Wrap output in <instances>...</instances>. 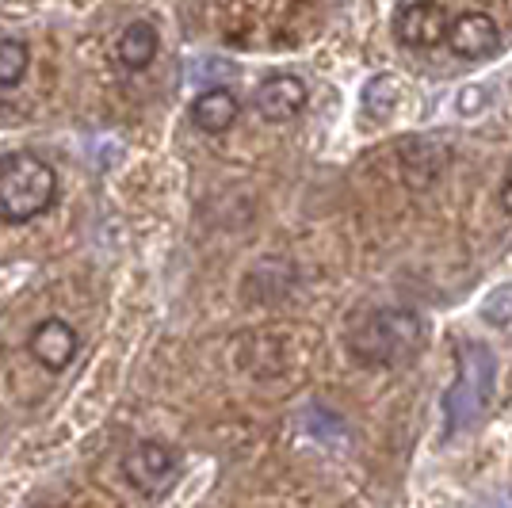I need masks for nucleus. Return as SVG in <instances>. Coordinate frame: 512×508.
<instances>
[{"mask_svg":"<svg viewBox=\"0 0 512 508\" xmlns=\"http://www.w3.org/2000/svg\"><path fill=\"white\" fill-rule=\"evenodd\" d=\"M237 115H241V104L230 88H207L192 104V123L203 134H226L237 123Z\"/></svg>","mask_w":512,"mask_h":508,"instance_id":"6e6552de","label":"nucleus"},{"mask_svg":"<svg viewBox=\"0 0 512 508\" xmlns=\"http://www.w3.org/2000/svg\"><path fill=\"white\" fill-rule=\"evenodd\" d=\"M501 207H505V214L512 218V169L505 172V184H501Z\"/></svg>","mask_w":512,"mask_h":508,"instance_id":"ddd939ff","label":"nucleus"},{"mask_svg":"<svg viewBox=\"0 0 512 508\" xmlns=\"http://www.w3.org/2000/svg\"><path fill=\"white\" fill-rule=\"evenodd\" d=\"M352 356L363 367H402L425 348V321L413 310H375L352 329Z\"/></svg>","mask_w":512,"mask_h":508,"instance_id":"f257e3e1","label":"nucleus"},{"mask_svg":"<svg viewBox=\"0 0 512 508\" xmlns=\"http://www.w3.org/2000/svg\"><path fill=\"white\" fill-rule=\"evenodd\" d=\"M123 474L142 497H161L180 474V455H176V447L161 444V440H142L127 451Z\"/></svg>","mask_w":512,"mask_h":508,"instance_id":"7ed1b4c3","label":"nucleus"},{"mask_svg":"<svg viewBox=\"0 0 512 508\" xmlns=\"http://www.w3.org/2000/svg\"><path fill=\"white\" fill-rule=\"evenodd\" d=\"M77 348H81V337H77V329L62 318H46L39 321L35 329H31V337H27V352H31V360L46 367V371H65L73 356H77Z\"/></svg>","mask_w":512,"mask_h":508,"instance_id":"423d86ee","label":"nucleus"},{"mask_svg":"<svg viewBox=\"0 0 512 508\" xmlns=\"http://www.w3.org/2000/svg\"><path fill=\"white\" fill-rule=\"evenodd\" d=\"M448 46H451V54H459V58H467V62H482V58L497 54V46H501V27H497V20H493L490 12L467 8V12H459V16L451 20Z\"/></svg>","mask_w":512,"mask_h":508,"instance_id":"39448f33","label":"nucleus"},{"mask_svg":"<svg viewBox=\"0 0 512 508\" xmlns=\"http://www.w3.org/2000/svg\"><path fill=\"white\" fill-rule=\"evenodd\" d=\"M54 199H58V172L50 169V161L35 153H12L0 165V218L4 222L23 226L50 211Z\"/></svg>","mask_w":512,"mask_h":508,"instance_id":"f03ea898","label":"nucleus"},{"mask_svg":"<svg viewBox=\"0 0 512 508\" xmlns=\"http://www.w3.org/2000/svg\"><path fill=\"white\" fill-rule=\"evenodd\" d=\"M482 318L490 325H512V283H501L493 287L486 302H482Z\"/></svg>","mask_w":512,"mask_h":508,"instance_id":"f8f14e48","label":"nucleus"},{"mask_svg":"<svg viewBox=\"0 0 512 508\" xmlns=\"http://www.w3.org/2000/svg\"><path fill=\"white\" fill-rule=\"evenodd\" d=\"M157 50H161L157 27L146 23V20L127 23V27H123V35H119V43H115V54H119L123 69H130V73L150 69V62L157 58Z\"/></svg>","mask_w":512,"mask_h":508,"instance_id":"1a4fd4ad","label":"nucleus"},{"mask_svg":"<svg viewBox=\"0 0 512 508\" xmlns=\"http://www.w3.org/2000/svg\"><path fill=\"white\" fill-rule=\"evenodd\" d=\"M306 100H310V92L291 73H272V77H264L260 88H256V111L268 123H291L295 115H302Z\"/></svg>","mask_w":512,"mask_h":508,"instance_id":"0eeeda50","label":"nucleus"},{"mask_svg":"<svg viewBox=\"0 0 512 508\" xmlns=\"http://www.w3.org/2000/svg\"><path fill=\"white\" fill-rule=\"evenodd\" d=\"M402 100V88L394 77H371L367 88H363V111L371 115V119H386V115H394V107Z\"/></svg>","mask_w":512,"mask_h":508,"instance_id":"9d476101","label":"nucleus"},{"mask_svg":"<svg viewBox=\"0 0 512 508\" xmlns=\"http://www.w3.org/2000/svg\"><path fill=\"white\" fill-rule=\"evenodd\" d=\"M27 65H31V50L23 39H0V88L20 85Z\"/></svg>","mask_w":512,"mask_h":508,"instance_id":"9b49d317","label":"nucleus"},{"mask_svg":"<svg viewBox=\"0 0 512 508\" xmlns=\"http://www.w3.org/2000/svg\"><path fill=\"white\" fill-rule=\"evenodd\" d=\"M451 16L444 4H402L394 12V35L409 50H432L448 39Z\"/></svg>","mask_w":512,"mask_h":508,"instance_id":"20e7f679","label":"nucleus"}]
</instances>
